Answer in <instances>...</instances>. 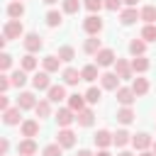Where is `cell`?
I'll return each instance as SVG.
<instances>
[{
  "mask_svg": "<svg viewBox=\"0 0 156 156\" xmlns=\"http://www.w3.org/2000/svg\"><path fill=\"white\" fill-rule=\"evenodd\" d=\"M5 110H10V98L0 95V112H5Z\"/></svg>",
  "mask_w": 156,
  "mask_h": 156,
  "instance_id": "obj_46",
  "label": "cell"
},
{
  "mask_svg": "<svg viewBox=\"0 0 156 156\" xmlns=\"http://www.w3.org/2000/svg\"><path fill=\"white\" fill-rule=\"evenodd\" d=\"M10 66H12V56H10L7 51H2V54H0V71H2V73H7V71H10Z\"/></svg>",
  "mask_w": 156,
  "mask_h": 156,
  "instance_id": "obj_42",
  "label": "cell"
},
{
  "mask_svg": "<svg viewBox=\"0 0 156 156\" xmlns=\"http://www.w3.org/2000/svg\"><path fill=\"white\" fill-rule=\"evenodd\" d=\"M93 141H95V146H100V149H107V146L112 144V134H110L107 129H98V132L93 134Z\"/></svg>",
  "mask_w": 156,
  "mask_h": 156,
  "instance_id": "obj_18",
  "label": "cell"
},
{
  "mask_svg": "<svg viewBox=\"0 0 156 156\" xmlns=\"http://www.w3.org/2000/svg\"><path fill=\"white\" fill-rule=\"evenodd\" d=\"M20 68H22V71H27V73H29V71H34V68H37V58H34V54H24V56H22V61H20Z\"/></svg>",
  "mask_w": 156,
  "mask_h": 156,
  "instance_id": "obj_35",
  "label": "cell"
},
{
  "mask_svg": "<svg viewBox=\"0 0 156 156\" xmlns=\"http://www.w3.org/2000/svg\"><path fill=\"white\" fill-rule=\"evenodd\" d=\"M83 7H85L90 15H95V12H100V10L105 7V0H83Z\"/></svg>",
  "mask_w": 156,
  "mask_h": 156,
  "instance_id": "obj_39",
  "label": "cell"
},
{
  "mask_svg": "<svg viewBox=\"0 0 156 156\" xmlns=\"http://www.w3.org/2000/svg\"><path fill=\"white\" fill-rule=\"evenodd\" d=\"M132 90H134V95L136 98H141V95H146L149 93V80L144 78V76H136L134 80H132V85H129Z\"/></svg>",
  "mask_w": 156,
  "mask_h": 156,
  "instance_id": "obj_17",
  "label": "cell"
},
{
  "mask_svg": "<svg viewBox=\"0 0 156 156\" xmlns=\"http://www.w3.org/2000/svg\"><path fill=\"white\" fill-rule=\"evenodd\" d=\"M56 56H58L61 61H73V58H76V49H73V46H61Z\"/></svg>",
  "mask_w": 156,
  "mask_h": 156,
  "instance_id": "obj_41",
  "label": "cell"
},
{
  "mask_svg": "<svg viewBox=\"0 0 156 156\" xmlns=\"http://www.w3.org/2000/svg\"><path fill=\"white\" fill-rule=\"evenodd\" d=\"M17 2H22V0H17Z\"/></svg>",
  "mask_w": 156,
  "mask_h": 156,
  "instance_id": "obj_54",
  "label": "cell"
},
{
  "mask_svg": "<svg viewBox=\"0 0 156 156\" xmlns=\"http://www.w3.org/2000/svg\"><path fill=\"white\" fill-rule=\"evenodd\" d=\"M76 156H95V154H90V151H88V149H80V151H78V154H76Z\"/></svg>",
  "mask_w": 156,
  "mask_h": 156,
  "instance_id": "obj_47",
  "label": "cell"
},
{
  "mask_svg": "<svg viewBox=\"0 0 156 156\" xmlns=\"http://www.w3.org/2000/svg\"><path fill=\"white\" fill-rule=\"evenodd\" d=\"M154 144V139L146 134V132H139V134H134L132 136V146L136 149V151H149V146Z\"/></svg>",
  "mask_w": 156,
  "mask_h": 156,
  "instance_id": "obj_12",
  "label": "cell"
},
{
  "mask_svg": "<svg viewBox=\"0 0 156 156\" xmlns=\"http://www.w3.org/2000/svg\"><path fill=\"white\" fill-rule=\"evenodd\" d=\"M61 78H63L66 85H78V80H83L80 78V71H76V68H63Z\"/></svg>",
  "mask_w": 156,
  "mask_h": 156,
  "instance_id": "obj_25",
  "label": "cell"
},
{
  "mask_svg": "<svg viewBox=\"0 0 156 156\" xmlns=\"http://www.w3.org/2000/svg\"><path fill=\"white\" fill-rule=\"evenodd\" d=\"M98 68H100L98 63H88V66H83V68H80V78L88 80V83H93L95 78H100V76H98Z\"/></svg>",
  "mask_w": 156,
  "mask_h": 156,
  "instance_id": "obj_24",
  "label": "cell"
},
{
  "mask_svg": "<svg viewBox=\"0 0 156 156\" xmlns=\"http://www.w3.org/2000/svg\"><path fill=\"white\" fill-rule=\"evenodd\" d=\"M56 124H58V129H68L73 122H76V112L71 110V107H61L58 112H56Z\"/></svg>",
  "mask_w": 156,
  "mask_h": 156,
  "instance_id": "obj_3",
  "label": "cell"
},
{
  "mask_svg": "<svg viewBox=\"0 0 156 156\" xmlns=\"http://www.w3.org/2000/svg\"><path fill=\"white\" fill-rule=\"evenodd\" d=\"M136 2H139V0H124V5H127V7H136Z\"/></svg>",
  "mask_w": 156,
  "mask_h": 156,
  "instance_id": "obj_49",
  "label": "cell"
},
{
  "mask_svg": "<svg viewBox=\"0 0 156 156\" xmlns=\"http://www.w3.org/2000/svg\"><path fill=\"white\" fill-rule=\"evenodd\" d=\"M37 102H39V100H37V95H34V93H29V90H22L15 105H17L20 110H34V107H37Z\"/></svg>",
  "mask_w": 156,
  "mask_h": 156,
  "instance_id": "obj_7",
  "label": "cell"
},
{
  "mask_svg": "<svg viewBox=\"0 0 156 156\" xmlns=\"http://www.w3.org/2000/svg\"><path fill=\"white\" fill-rule=\"evenodd\" d=\"M117 156H134V154H129V151H119Z\"/></svg>",
  "mask_w": 156,
  "mask_h": 156,
  "instance_id": "obj_51",
  "label": "cell"
},
{
  "mask_svg": "<svg viewBox=\"0 0 156 156\" xmlns=\"http://www.w3.org/2000/svg\"><path fill=\"white\" fill-rule=\"evenodd\" d=\"M2 122L7 124V127H15V124H22V110L15 105V107H10V110H5L2 112Z\"/></svg>",
  "mask_w": 156,
  "mask_h": 156,
  "instance_id": "obj_10",
  "label": "cell"
},
{
  "mask_svg": "<svg viewBox=\"0 0 156 156\" xmlns=\"http://www.w3.org/2000/svg\"><path fill=\"white\" fill-rule=\"evenodd\" d=\"M41 66H44V71H46V73H56V71L61 68V58H58L56 54H49V56H44V58H41Z\"/></svg>",
  "mask_w": 156,
  "mask_h": 156,
  "instance_id": "obj_16",
  "label": "cell"
},
{
  "mask_svg": "<svg viewBox=\"0 0 156 156\" xmlns=\"http://www.w3.org/2000/svg\"><path fill=\"white\" fill-rule=\"evenodd\" d=\"M95 156H112V154H110V151H107V149H100V151H98V154H95Z\"/></svg>",
  "mask_w": 156,
  "mask_h": 156,
  "instance_id": "obj_48",
  "label": "cell"
},
{
  "mask_svg": "<svg viewBox=\"0 0 156 156\" xmlns=\"http://www.w3.org/2000/svg\"><path fill=\"white\" fill-rule=\"evenodd\" d=\"M10 85H12V80H10V76H5V73H2V76H0V93L5 95V93L10 90Z\"/></svg>",
  "mask_w": 156,
  "mask_h": 156,
  "instance_id": "obj_43",
  "label": "cell"
},
{
  "mask_svg": "<svg viewBox=\"0 0 156 156\" xmlns=\"http://www.w3.org/2000/svg\"><path fill=\"white\" fill-rule=\"evenodd\" d=\"M20 132H22L24 139H34V136L39 134V119H24V122L20 124Z\"/></svg>",
  "mask_w": 156,
  "mask_h": 156,
  "instance_id": "obj_11",
  "label": "cell"
},
{
  "mask_svg": "<svg viewBox=\"0 0 156 156\" xmlns=\"http://www.w3.org/2000/svg\"><path fill=\"white\" fill-rule=\"evenodd\" d=\"M129 54H132V56H146V41H144L141 37H139V39L134 37V39L129 41Z\"/></svg>",
  "mask_w": 156,
  "mask_h": 156,
  "instance_id": "obj_23",
  "label": "cell"
},
{
  "mask_svg": "<svg viewBox=\"0 0 156 156\" xmlns=\"http://www.w3.org/2000/svg\"><path fill=\"white\" fill-rule=\"evenodd\" d=\"M129 141H132V134H129L127 129H117V132L112 134V144H115V146H119V149H122V146H127Z\"/></svg>",
  "mask_w": 156,
  "mask_h": 156,
  "instance_id": "obj_27",
  "label": "cell"
},
{
  "mask_svg": "<svg viewBox=\"0 0 156 156\" xmlns=\"http://www.w3.org/2000/svg\"><path fill=\"white\" fill-rule=\"evenodd\" d=\"M68 107L78 115L80 110H85V95H78V93H73V95H68Z\"/></svg>",
  "mask_w": 156,
  "mask_h": 156,
  "instance_id": "obj_26",
  "label": "cell"
},
{
  "mask_svg": "<svg viewBox=\"0 0 156 156\" xmlns=\"http://www.w3.org/2000/svg\"><path fill=\"white\" fill-rule=\"evenodd\" d=\"M119 80H122V78H119L117 73H112V71L100 76V83H102V88H105V90H117V88H119Z\"/></svg>",
  "mask_w": 156,
  "mask_h": 156,
  "instance_id": "obj_15",
  "label": "cell"
},
{
  "mask_svg": "<svg viewBox=\"0 0 156 156\" xmlns=\"http://www.w3.org/2000/svg\"><path fill=\"white\" fill-rule=\"evenodd\" d=\"M56 144H61L63 149L76 146V132L73 129H58L56 132Z\"/></svg>",
  "mask_w": 156,
  "mask_h": 156,
  "instance_id": "obj_9",
  "label": "cell"
},
{
  "mask_svg": "<svg viewBox=\"0 0 156 156\" xmlns=\"http://www.w3.org/2000/svg\"><path fill=\"white\" fill-rule=\"evenodd\" d=\"M41 156H63V146L61 144H46L44 146V151H41Z\"/></svg>",
  "mask_w": 156,
  "mask_h": 156,
  "instance_id": "obj_40",
  "label": "cell"
},
{
  "mask_svg": "<svg viewBox=\"0 0 156 156\" xmlns=\"http://www.w3.org/2000/svg\"><path fill=\"white\" fill-rule=\"evenodd\" d=\"M46 100H51V102H61V100H66V88L58 83V85H51L49 90H46Z\"/></svg>",
  "mask_w": 156,
  "mask_h": 156,
  "instance_id": "obj_21",
  "label": "cell"
},
{
  "mask_svg": "<svg viewBox=\"0 0 156 156\" xmlns=\"http://www.w3.org/2000/svg\"><path fill=\"white\" fill-rule=\"evenodd\" d=\"M115 117H117V122H119V124H132L136 115H134V110H132V107H122V110H117V115H115Z\"/></svg>",
  "mask_w": 156,
  "mask_h": 156,
  "instance_id": "obj_29",
  "label": "cell"
},
{
  "mask_svg": "<svg viewBox=\"0 0 156 156\" xmlns=\"http://www.w3.org/2000/svg\"><path fill=\"white\" fill-rule=\"evenodd\" d=\"M17 154L20 156H34L37 154V141L34 139H22L17 144Z\"/></svg>",
  "mask_w": 156,
  "mask_h": 156,
  "instance_id": "obj_19",
  "label": "cell"
},
{
  "mask_svg": "<svg viewBox=\"0 0 156 156\" xmlns=\"http://www.w3.org/2000/svg\"><path fill=\"white\" fill-rule=\"evenodd\" d=\"M61 7L66 15H76L80 10V0H61Z\"/></svg>",
  "mask_w": 156,
  "mask_h": 156,
  "instance_id": "obj_38",
  "label": "cell"
},
{
  "mask_svg": "<svg viewBox=\"0 0 156 156\" xmlns=\"http://www.w3.org/2000/svg\"><path fill=\"white\" fill-rule=\"evenodd\" d=\"M10 80H12V85L15 88H22L24 83H27V71H22V68H17L12 76H10Z\"/></svg>",
  "mask_w": 156,
  "mask_h": 156,
  "instance_id": "obj_37",
  "label": "cell"
},
{
  "mask_svg": "<svg viewBox=\"0 0 156 156\" xmlns=\"http://www.w3.org/2000/svg\"><path fill=\"white\" fill-rule=\"evenodd\" d=\"M139 37H141L146 44H149V41H156V24H144Z\"/></svg>",
  "mask_w": 156,
  "mask_h": 156,
  "instance_id": "obj_36",
  "label": "cell"
},
{
  "mask_svg": "<svg viewBox=\"0 0 156 156\" xmlns=\"http://www.w3.org/2000/svg\"><path fill=\"white\" fill-rule=\"evenodd\" d=\"M115 73H117L122 80H134V78H132V73H134V71H132V61L117 58V61H115Z\"/></svg>",
  "mask_w": 156,
  "mask_h": 156,
  "instance_id": "obj_6",
  "label": "cell"
},
{
  "mask_svg": "<svg viewBox=\"0 0 156 156\" xmlns=\"http://www.w3.org/2000/svg\"><path fill=\"white\" fill-rule=\"evenodd\" d=\"M41 2H44V5H54L56 0H41Z\"/></svg>",
  "mask_w": 156,
  "mask_h": 156,
  "instance_id": "obj_52",
  "label": "cell"
},
{
  "mask_svg": "<svg viewBox=\"0 0 156 156\" xmlns=\"http://www.w3.org/2000/svg\"><path fill=\"white\" fill-rule=\"evenodd\" d=\"M102 20H100V15H88L85 20H83V29L90 34V37H98L100 32H102Z\"/></svg>",
  "mask_w": 156,
  "mask_h": 156,
  "instance_id": "obj_2",
  "label": "cell"
},
{
  "mask_svg": "<svg viewBox=\"0 0 156 156\" xmlns=\"http://www.w3.org/2000/svg\"><path fill=\"white\" fill-rule=\"evenodd\" d=\"M100 98H102V90H100V88L90 85V88L85 90V102H90V105H98V102H100Z\"/></svg>",
  "mask_w": 156,
  "mask_h": 156,
  "instance_id": "obj_34",
  "label": "cell"
},
{
  "mask_svg": "<svg viewBox=\"0 0 156 156\" xmlns=\"http://www.w3.org/2000/svg\"><path fill=\"white\" fill-rule=\"evenodd\" d=\"M139 156H156V154H154V151H141Z\"/></svg>",
  "mask_w": 156,
  "mask_h": 156,
  "instance_id": "obj_50",
  "label": "cell"
},
{
  "mask_svg": "<svg viewBox=\"0 0 156 156\" xmlns=\"http://www.w3.org/2000/svg\"><path fill=\"white\" fill-rule=\"evenodd\" d=\"M136 20H141V15H139V10H136V7H127V10H119V22H122L124 27L134 24Z\"/></svg>",
  "mask_w": 156,
  "mask_h": 156,
  "instance_id": "obj_14",
  "label": "cell"
},
{
  "mask_svg": "<svg viewBox=\"0 0 156 156\" xmlns=\"http://www.w3.org/2000/svg\"><path fill=\"white\" fill-rule=\"evenodd\" d=\"M34 112H37V117H39V119L49 117V115H51V100H39V102H37V107H34Z\"/></svg>",
  "mask_w": 156,
  "mask_h": 156,
  "instance_id": "obj_33",
  "label": "cell"
},
{
  "mask_svg": "<svg viewBox=\"0 0 156 156\" xmlns=\"http://www.w3.org/2000/svg\"><path fill=\"white\" fill-rule=\"evenodd\" d=\"M32 85H34L37 90H49V88H51L49 73H46V71H37V73L32 76Z\"/></svg>",
  "mask_w": 156,
  "mask_h": 156,
  "instance_id": "obj_13",
  "label": "cell"
},
{
  "mask_svg": "<svg viewBox=\"0 0 156 156\" xmlns=\"http://www.w3.org/2000/svg\"><path fill=\"white\" fill-rule=\"evenodd\" d=\"M46 24H49L51 29H54V27H61V24H63V15H61L58 10H49V12H46Z\"/></svg>",
  "mask_w": 156,
  "mask_h": 156,
  "instance_id": "obj_32",
  "label": "cell"
},
{
  "mask_svg": "<svg viewBox=\"0 0 156 156\" xmlns=\"http://www.w3.org/2000/svg\"><path fill=\"white\" fill-rule=\"evenodd\" d=\"M154 154H156V141H154Z\"/></svg>",
  "mask_w": 156,
  "mask_h": 156,
  "instance_id": "obj_53",
  "label": "cell"
},
{
  "mask_svg": "<svg viewBox=\"0 0 156 156\" xmlns=\"http://www.w3.org/2000/svg\"><path fill=\"white\" fill-rule=\"evenodd\" d=\"M115 93H117V102H119L122 107H132V105H134V100H136V95H134V90H132V88H122V85H119Z\"/></svg>",
  "mask_w": 156,
  "mask_h": 156,
  "instance_id": "obj_8",
  "label": "cell"
},
{
  "mask_svg": "<svg viewBox=\"0 0 156 156\" xmlns=\"http://www.w3.org/2000/svg\"><path fill=\"white\" fill-rule=\"evenodd\" d=\"M115 61H117V56H115V51H112V49H107V46H102V49L95 54V63H98L100 68L115 66Z\"/></svg>",
  "mask_w": 156,
  "mask_h": 156,
  "instance_id": "obj_4",
  "label": "cell"
},
{
  "mask_svg": "<svg viewBox=\"0 0 156 156\" xmlns=\"http://www.w3.org/2000/svg\"><path fill=\"white\" fill-rule=\"evenodd\" d=\"M139 15H141L144 24H156V5H144L139 10Z\"/></svg>",
  "mask_w": 156,
  "mask_h": 156,
  "instance_id": "obj_28",
  "label": "cell"
},
{
  "mask_svg": "<svg viewBox=\"0 0 156 156\" xmlns=\"http://www.w3.org/2000/svg\"><path fill=\"white\" fill-rule=\"evenodd\" d=\"M22 15H24V5L17 2V0H12V2L7 5V17H10V20H20Z\"/></svg>",
  "mask_w": 156,
  "mask_h": 156,
  "instance_id": "obj_30",
  "label": "cell"
},
{
  "mask_svg": "<svg viewBox=\"0 0 156 156\" xmlns=\"http://www.w3.org/2000/svg\"><path fill=\"white\" fill-rule=\"evenodd\" d=\"M122 2H124V0H105V7H107L110 12H117V10L122 7Z\"/></svg>",
  "mask_w": 156,
  "mask_h": 156,
  "instance_id": "obj_44",
  "label": "cell"
},
{
  "mask_svg": "<svg viewBox=\"0 0 156 156\" xmlns=\"http://www.w3.org/2000/svg\"><path fill=\"white\" fill-rule=\"evenodd\" d=\"M2 37H5L7 41H12V39H24V24H22L20 20H7L5 27H2Z\"/></svg>",
  "mask_w": 156,
  "mask_h": 156,
  "instance_id": "obj_1",
  "label": "cell"
},
{
  "mask_svg": "<svg viewBox=\"0 0 156 156\" xmlns=\"http://www.w3.org/2000/svg\"><path fill=\"white\" fill-rule=\"evenodd\" d=\"M7 151H10V141L2 136V139H0V156H7Z\"/></svg>",
  "mask_w": 156,
  "mask_h": 156,
  "instance_id": "obj_45",
  "label": "cell"
},
{
  "mask_svg": "<svg viewBox=\"0 0 156 156\" xmlns=\"http://www.w3.org/2000/svg\"><path fill=\"white\" fill-rule=\"evenodd\" d=\"M100 49H102V44H100V39H98V37H90V39H85V44H83V51H85V54H90V56H95Z\"/></svg>",
  "mask_w": 156,
  "mask_h": 156,
  "instance_id": "obj_31",
  "label": "cell"
},
{
  "mask_svg": "<svg viewBox=\"0 0 156 156\" xmlns=\"http://www.w3.org/2000/svg\"><path fill=\"white\" fill-rule=\"evenodd\" d=\"M22 44H24V49H27V54H37V51H41V46H44V39L39 37V34H24V39H22Z\"/></svg>",
  "mask_w": 156,
  "mask_h": 156,
  "instance_id": "obj_5",
  "label": "cell"
},
{
  "mask_svg": "<svg viewBox=\"0 0 156 156\" xmlns=\"http://www.w3.org/2000/svg\"><path fill=\"white\" fill-rule=\"evenodd\" d=\"M149 68H151V61H149L146 56H134V58H132V71H134V73L141 76V73H146Z\"/></svg>",
  "mask_w": 156,
  "mask_h": 156,
  "instance_id": "obj_20",
  "label": "cell"
},
{
  "mask_svg": "<svg viewBox=\"0 0 156 156\" xmlns=\"http://www.w3.org/2000/svg\"><path fill=\"white\" fill-rule=\"evenodd\" d=\"M76 122H78V127H90V124L95 122V112H93L90 107H85V110H80V112L76 115Z\"/></svg>",
  "mask_w": 156,
  "mask_h": 156,
  "instance_id": "obj_22",
  "label": "cell"
}]
</instances>
